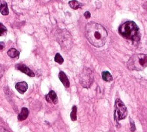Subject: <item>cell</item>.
<instances>
[{
    "label": "cell",
    "instance_id": "7c38bea8",
    "mask_svg": "<svg viewBox=\"0 0 147 132\" xmlns=\"http://www.w3.org/2000/svg\"><path fill=\"white\" fill-rule=\"evenodd\" d=\"M2 2L0 3V12L3 16H7L9 14V9H8L7 4L3 0H1Z\"/></svg>",
    "mask_w": 147,
    "mask_h": 132
},
{
    "label": "cell",
    "instance_id": "5bb4252c",
    "mask_svg": "<svg viewBox=\"0 0 147 132\" xmlns=\"http://www.w3.org/2000/svg\"><path fill=\"white\" fill-rule=\"evenodd\" d=\"M102 77H103V80L105 81L106 82H110L113 80L112 76L111 75V73L108 71H104L102 73Z\"/></svg>",
    "mask_w": 147,
    "mask_h": 132
},
{
    "label": "cell",
    "instance_id": "30bf717a",
    "mask_svg": "<svg viewBox=\"0 0 147 132\" xmlns=\"http://www.w3.org/2000/svg\"><path fill=\"white\" fill-rule=\"evenodd\" d=\"M58 77H59L60 80V81L62 83V84H64V87L65 88H69V79H68V77L66 76L65 73H64V72L61 71L60 72L59 74H58Z\"/></svg>",
    "mask_w": 147,
    "mask_h": 132
},
{
    "label": "cell",
    "instance_id": "ac0fdd59",
    "mask_svg": "<svg viewBox=\"0 0 147 132\" xmlns=\"http://www.w3.org/2000/svg\"><path fill=\"white\" fill-rule=\"evenodd\" d=\"M7 30L2 23H0V36H4L7 34Z\"/></svg>",
    "mask_w": 147,
    "mask_h": 132
},
{
    "label": "cell",
    "instance_id": "603a6c76",
    "mask_svg": "<svg viewBox=\"0 0 147 132\" xmlns=\"http://www.w3.org/2000/svg\"><path fill=\"white\" fill-rule=\"evenodd\" d=\"M4 46H5V44H4L3 43H0V50L3 49Z\"/></svg>",
    "mask_w": 147,
    "mask_h": 132
},
{
    "label": "cell",
    "instance_id": "4fadbf2b",
    "mask_svg": "<svg viewBox=\"0 0 147 132\" xmlns=\"http://www.w3.org/2000/svg\"><path fill=\"white\" fill-rule=\"evenodd\" d=\"M69 5L70 7L74 10L80 9V8L82 6V4H81L80 3L78 2V1H77V0H72V1H70L69 2Z\"/></svg>",
    "mask_w": 147,
    "mask_h": 132
},
{
    "label": "cell",
    "instance_id": "2e32d148",
    "mask_svg": "<svg viewBox=\"0 0 147 132\" xmlns=\"http://www.w3.org/2000/svg\"><path fill=\"white\" fill-rule=\"evenodd\" d=\"M77 108L75 106H74L71 113V119L73 121H75L77 120Z\"/></svg>",
    "mask_w": 147,
    "mask_h": 132
},
{
    "label": "cell",
    "instance_id": "3957f363",
    "mask_svg": "<svg viewBox=\"0 0 147 132\" xmlns=\"http://www.w3.org/2000/svg\"><path fill=\"white\" fill-rule=\"evenodd\" d=\"M127 67L130 70H143L147 67V54H134L127 62Z\"/></svg>",
    "mask_w": 147,
    "mask_h": 132
},
{
    "label": "cell",
    "instance_id": "277c9868",
    "mask_svg": "<svg viewBox=\"0 0 147 132\" xmlns=\"http://www.w3.org/2000/svg\"><path fill=\"white\" fill-rule=\"evenodd\" d=\"M80 83L85 88H89L93 84L94 76L92 70L85 67L80 75Z\"/></svg>",
    "mask_w": 147,
    "mask_h": 132
},
{
    "label": "cell",
    "instance_id": "8fae6325",
    "mask_svg": "<svg viewBox=\"0 0 147 132\" xmlns=\"http://www.w3.org/2000/svg\"><path fill=\"white\" fill-rule=\"evenodd\" d=\"M29 110L26 108V107H23L22 109V111H21V113H19L18 117V120H20V121L26 120L27 118L28 115H29Z\"/></svg>",
    "mask_w": 147,
    "mask_h": 132
},
{
    "label": "cell",
    "instance_id": "44dd1931",
    "mask_svg": "<svg viewBox=\"0 0 147 132\" xmlns=\"http://www.w3.org/2000/svg\"><path fill=\"white\" fill-rule=\"evenodd\" d=\"M3 73H4L3 68L0 65V79H1V77H2L3 75Z\"/></svg>",
    "mask_w": 147,
    "mask_h": 132
},
{
    "label": "cell",
    "instance_id": "ba28073f",
    "mask_svg": "<svg viewBox=\"0 0 147 132\" xmlns=\"http://www.w3.org/2000/svg\"><path fill=\"white\" fill-rule=\"evenodd\" d=\"M15 88H16L17 91L20 94H23L27 91L28 88V84L26 82L22 81L19 82V83H16L15 85Z\"/></svg>",
    "mask_w": 147,
    "mask_h": 132
},
{
    "label": "cell",
    "instance_id": "d6986e66",
    "mask_svg": "<svg viewBox=\"0 0 147 132\" xmlns=\"http://www.w3.org/2000/svg\"><path fill=\"white\" fill-rule=\"evenodd\" d=\"M130 124H131V131L132 132H134L135 130V124H134V123L133 121H130Z\"/></svg>",
    "mask_w": 147,
    "mask_h": 132
},
{
    "label": "cell",
    "instance_id": "9a60e30c",
    "mask_svg": "<svg viewBox=\"0 0 147 132\" xmlns=\"http://www.w3.org/2000/svg\"><path fill=\"white\" fill-rule=\"evenodd\" d=\"M8 55L11 58H18L19 55V52H18L16 49L15 48H11L7 52Z\"/></svg>",
    "mask_w": 147,
    "mask_h": 132
},
{
    "label": "cell",
    "instance_id": "7a4b0ae2",
    "mask_svg": "<svg viewBox=\"0 0 147 132\" xmlns=\"http://www.w3.org/2000/svg\"><path fill=\"white\" fill-rule=\"evenodd\" d=\"M119 32L124 38L138 42L141 38L139 29L136 23L131 21L125 22L119 28Z\"/></svg>",
    "mask_w": 147,
    "mask_h": 132
},
{
    "label": "cell",
    "instance_id": "9c48e42d",
    "mask_svg": "<svg viewBox=\"0 0 147 132\" xmlns=\"http://www.w3.org/2000/svg\"><path fill=\"white\" fill-rule=\"evenodd\" d=\"M45 99L47 102L50 103L53 102V104H57L58 102L57 95L54 91H49V93L45 96Z\"/></svg>",
    "mask_w": 147,
    "mask_h": 132
},
{
    "label": "cell",
    "instance_id": "52a82bcc",
    "mask_svg": "<svg viewBox=\"0 0 147 132\" xmlns=\"http://www.w3.org/2000/svg\"><path fill=\"white\" fill-rule=\"evenodd\" d=\"M16 68L18 70H20L23 73H26L27 76H30V77H34V73L31 69H29L27 66L23 65H18L16 66Z\"/></svg>",
    "mask_w": 147,
    "mask_h": 132
},
{
    "label": "cell",
    "instance_id": "6da1fadb",
    "mask_svg": "<svg viewBox=\"0 0 147 132\" xmlns=\"http://www.w3.org/2000/svg\"><path fill=\"white\" fill-rule=\"evenodd\" d=\"M85 34L87 39L95 47H102L106 43L108 33L101 25L91 22L85 27Z\"/></svg>",
    "mask_w": 147,
    "mask_h": 132
},
{
    "label": "cell",
    "instance_id": "ffe728a7",
    "mask_svg": "<svg viewBox=\"0 0 147 132\" xmlns=\"http://www.w3.org/2000/svg\"><path fill=\"white\" fill-rule=\"evenodd\" d=\"M84 17L86 18V19H89V18H90V17H91L90 12H88V11H87V12H85V13H84Z\"/></svg>",
    "mask_w": 147,
    "mask_h": 132
},
{
    "label": "cell",
    "instance_id": "7402d4cb",
    "mask_svg": "<svg viewBox=\"0 0 147 132\" xmlns=\"http://www.w3.org/2000/svg\"><path fill=\"white\" fill-rule=\"evenodd\" d=\"M0 132H9V131H8L7 130H5L4 128L0 126Z\"/></svg>",
    "mask_w": 147,
    "mask_h": 132
},
{
    "label": "cell",
    "instance_id": "5b68a950",
    "mask_svg": "<svg viewBox=\"0 0 147 132\" xmlns=\"http://www.w3.org/2000/svg\"><path fill=\"white\" fill-rule=\"evenodd\" d=\"M128 114L126 107L120 99H117L115 103L114 119L116 123L118 124L119 121L124 119Z\"/></svg>",
    "mask_w": 147,
    "mask_h": 132
},
{
    "label": "cell",
    "instance_id": "e0dca14e",
    "mask_svg": "<svg viewBox=\"0 0 147 132\" xmlns=\"http://www.w3.org/2000/svg\"><path fill=\"white\" fill-rule=\"evenodd\" d=\"M54 61H55L57 63L62 65V64L63 63V62H64V59H63V58L61 56V55L59 53H57V54H56L55 57H54Z\"/></svg>",
    "mask_w": 147,
    "mask_h": 132
},
{
    "label": "cell",
    "instance_id": "8992f818",
    "mask_svg": "<svg viewBox=\"0 0 147 132\" xmlns=\"http://www.w3.org/2000/svg\"><path fill=\"white\" fill-rule=\"evenodd\" d=\"M71 35L66 30H60L59 34L57 35V40L61 44V47H67L71 45Z\"/></svg>",
    "mask_w": 147,
    "mask_h": 132
}]
</instances>
